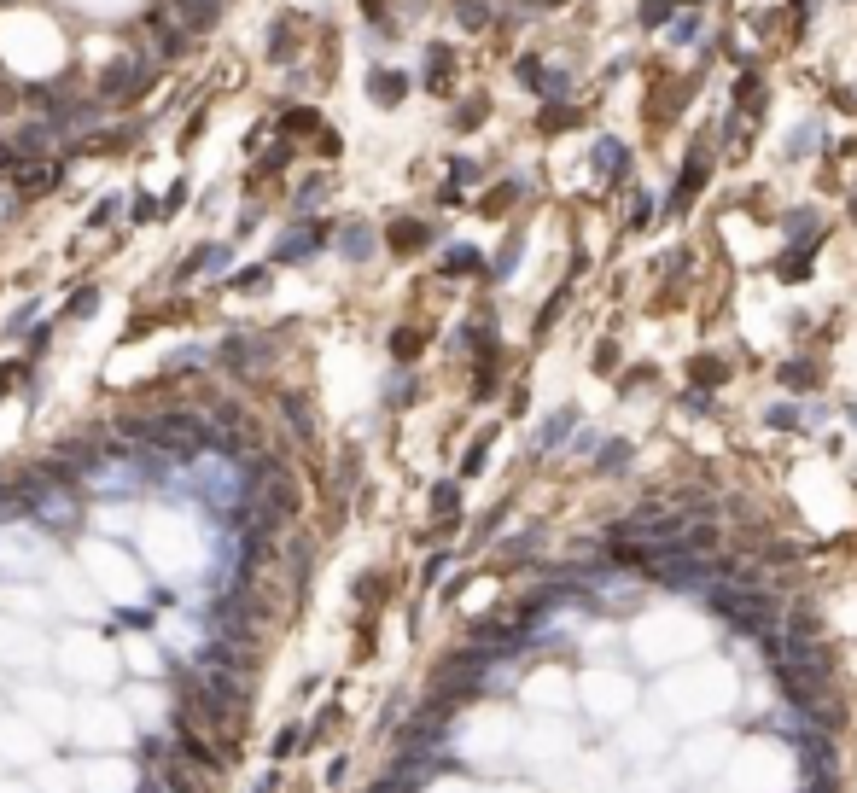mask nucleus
<instances>
[{"instance_id": "obj_1", "label": "nucleus", "mask_w": 857, "mask_h": 793, "mask_svg": "<svg viewBox=\"0 0 857 793\" xmlns=\"http://www.w3.org/2000/svg\"><path fill=\"white\" fill-rule=\"evenodd\" d=\"M706 595V607L718 613V619H729L735 630H747V636H770L776 624H782V613H776V601L770 595H758L753 584H706L700 589Z\"/></svg>"}, {"instance_id": "obj_2", "label": "nucleus", "mask_w": 857, "mask_h": 793, "mask_svg": "<svg viewBox=\"0 0 857 793\" xmlns=\"http://www.w3.org/2000/svg\"><path fill=\"white\" fill-rule=\"evenodd\" d=\"M170 735H175V747H181V759L199 764V770H228V764H234V753H216L205 735H199V724H193V718H175Z\"/></svg>"}, {"instance_id": "obj_3", "label": "nucleus", "mask_w": 857, "mask_h": 793, "mask_svg": "<svg viewBox=\"0 0 857 793\" xmlns=\"http://www.w3.org/2000/svg\"><path fill=\"white\" fill-rule=\"evenodd\" d=\"M420 245H426V228H420V222H397V228H391V251H420Z\"/></svg>"}, {"instance_id": "obj_4", "label": "nucleus", "mask_w": 857, "mask_h": 793, "mask_svg": "<svg viewBox=\"0 0 857 793\" xmlns=\"http://www.w3.org/2000/svg\"><path fill=\"white\" fill-rule=\"evenodd\" d=\"M321 240H327V228H315V234L304 228V234H292V245H280L275 257H280V263H292V257H304L309 245H321Z\"/></svg>"}, {"instance_id": "obj_5", "label": "nucleus", "mask_w": 857, "mask_h": 793, "mask_svg": "<svg viewBox=\"0 0 857 793\" xmlns=\"http://www.w3.org/2000/svg\"><path fill=\"white\" fill-rule=\"evenodd\" d=\"M158 782H164V793H193V776L181 770V759L164 764V770H158Z\"/></svg>"}, {"instance_id": "obj_6", "label": "nucleus", "mask_w": 857, "mask_h": 793, "mask_svg": "<svg viewBox=\"0 0 857 793\" xmlns=\"http://www.w3.org/2000/svg\"><path fill=\"white\" fill-rule=\"evenodd\" d=\"M572 426H578V414H572V409H560V414L549 420V432H543V444H560V438H566Z\"/></svg>"}, {"instance_id": "obj_7", "label": "nucleus", "mask_w": 857, "mask_h": 793, "mask_svg": "<svg viewBox=\"0 0 857 793\" xmlns=\"http://www.w3.org/2000/svg\"><path fill=\"white\" fill-rule=\"evenodd\" d=\"M315 123H321L315 111H286V117H280V129H286V135H304V129H315Z\"/></svg>"}, {"instance_id": "obj_8", "label": "nucleus", "mask_w": 857, "mask_h": 793, "mask_svg": "<svg viewBox=\"0 0 857 793\" xmlns=\"http://www.w3.org/2000/svg\"><path fill=\"white\" fill-rule=\"evenodd\" d=\"M298 741H304V729H298V724H286V729L275 735V759H292V747H298Z\"/></svg>"}, {"instance_id": "obj_9", "label": "nucleus", "mask_w": 857, "mask_h": 793, "mask_svg": "<svg viewBox=\"0 0 857 793\" xmlns=\"http://www.w3.org/2000/svg\"><path fill=\"white\" fill-rule=\"evenodd\" d=\"M374 94H379L385 105H391L397 94H403V76H385V70H379V76H374Z\"/></svg>"}, {"instance_id": "obj_10", "label": "nucleus", "mask_w": 857, "mask_h": 793, "mask_svg": "<svg viewBox=\"0 0 857 793\" xmlns=\"http://www.w3.org/2000/svg\"><path fill=\"white\" fill-rule=\"evenodd\" d=\"M368 240H374L368 228H350V234H344V251H350V257H368Z\"/></svg>"}, {"instance_id": "obj_11", "label": "nucleus", "mask_w": 857, "mask_h": 793, "mask_svg": "<svg viewBox=\"0 0 857 793\" xmlns=\"http://www.w3.org/2000/svg\"><path fill=\"white\" fill-rule=\"evenodd\" d=\"M391 350H397V356H420V333H409V327H403V333L391 339Z\"/></svg>"}, {"instance_id": "obj_12", "label": "nucleus", "mask_w": 857, "mask_h": 793, "mask_svg": "<svg viewBox=\"0 0 857 793\" xmlns=\"http://www.w3.org/2000/svg\"><path fill=\"white\" fill-rule=\"evenodd\" d=\"M694 374H700V385H723V362H694Z\"/></svg>"}, {"instance_id": "obj_13", "label": "nucleus", "mask_w": 857, "mask_h": 793, "mask_svg": "<svg viewBox=\"0 0 857 793\" xmlns=\"http://www.w3.org/2000/svg\"><path fill=\"white\" fill-rule=\"evenodd\" d=\"M94 304H100V292L88 286V292H76V298H70V315H88V310H94Z\"/></svg>"}, {"instance_id": "obj_14", "label": "nucleus", "mask_w": 857, "mask_h": 793, "mask_svg": "<svg viewBox=\"0 0 857 793\" xmlns=\"http://www.w3.org/2000/svg\"><path fill=\"white\" fill-rule=\"evenodd\" d=\"M432 508H438V514L455 508V484H438V490H432Z\"/></svg>"}, {"instance_id": "obj_15", "label": "nucleus", "mask_w": 857, "mask_h": 793, "mask_svg": "<svg viewBox=\"0 0 857 793\" xmlns=\"http://www.w3.org/2000/svg\"><path fill=\"white\" fill-rule=\"evenodd\" d=\"M263 275H269V269H245V275H234V292H251Z\"/></svg>"}, {"instance_id": "obj_16", "label": "nucleus", "mask_w": 857, "mask_h": 793, "mask_svg": "<svg viewBox=\"0 0 857 793\" xmlns=\"http://www.w3.org/2000/svg\"><path fill=\"white\" fill-rule=\"evenodd\" d=\"M624 461H630V449H624V444H613L607 455H601V467H624Z\"/></svg>"}, {"instance_id": "obj_17", "label": "nucleus", "mask_w": 857, "mask_h": 793, "mask_svg": "<svg viewBox=\"0 0 857 793\" xmlns=\"http://www.w3.org/2000/svg\"><path fill=\"white\" fill-rule=\"evenodd\" d=\"M484 444H490V438H479V444L467 449V473H479V467H484Z\"/></svg>"}, {"instance_id": "obj_18", "label": "nucleus", "mask_w": 857, "mask_h": 793, "mask_svg": "<svg viewBox=\"0 0 857 793\" xmlns=\"http://www.w3.org/2000/svg\"><path fill=\"white\" fill-rule=\"evenodd\" d=\"M18 374H24V368H18V362H6V368H0V391H12V385H18Z\"/></svg>"}, {"instance_id": "obj_19", "label": "nucleus", "mask_w": 857, "mask_h": 793, "mask_svg": "<svg viewBox=\"0 0 857 793\" xmlns=\"http://www.w3.org/2000/svg\"><path fill=\"white\" fill-rule=\"evenodd\" d=\"M275 788H280L275 776H263V782H257V793H275Z\"/></svg>"}]
</instances>
